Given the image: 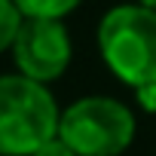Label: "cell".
I'll return each mask as SVG.
<instances>
[{
    "instance_id": "1",
    "label": "cell",
    "mask_w": 156,
    "mask_h": 156,
    "mask_svg": "<svg viewBox=\"0 0 156 156\" xmlns=\"http://www.w3.org/2000/svg\"><path fill=\"white\" fill-rule=\"evenodd\" d=\"M98 52L129 89L156 83V9L141 3L110 6L98 22Z\"/></svg>"
},
{
    "instance_id": "2",
    "label": "cell",
    "mask_w": 156,
    "mask_h": 156,
    "mask_svg": "<svg viewBox=\"0 0 156 156\" xmlns=\"http://www.w3.org/2000/svg\"><path fill=\"white\" fill-rule=\"evenodd\" d=\"M58 116L49 86L22 73L0 76V156H31L58 135Z\"/></svg>"
},
{
    "instance_id": "3",
    "label": "cell",
    "mask_w": 156,
    "mask_h": 156,
    "mask_svg": "<svg viewBox=\"0 0 156 156\" xmlns=\"http://www.w3.org/2000/svg\"><path fill=\"white\" fill-rule=\"evenodd\" d=\"M138 132L129 104L110 95H86L58 116V138L76 156H122Z\"/></svg>"
},
{
    "instance_id": "4",
    "label": "cell",
    "mask_w": 156,
    "mask_h": 156,
    "mask_svg": "<svg viewBox=\"0 0 156 156\" xmlns=\"http://www.w3.org/2000/svg\"><path fill=\"white\" fill-rule=\"evenodd\" d=\"M73 43L61 19H25L16 43H12V61L22 76L49 86L52 80L70 67Z\"/></svg>"
},
{
    "instance_id": "5",
    "label": "cell",
    "mask_w": 156,
    "mask_h": 156,
    "mask_svg": "<svg viewBox=\"0 0 156 156\" xmlns=\"http://www.w3.org/2000/svg\"><path fill=\"white\" fill-rule=\"evenodd\" d=\"M25 19H64L83 0H12Z\"/></svg>"
},
{
    "instance_id": "6",
    "label": "cell",
    "mask_w": 156,
    "mask_h": 156,
    "mask_svg": "<svg viewBox=\"0 0 156 156\" xmlns=\"http://www.w3.org/2000/svg\"><path fill=\"white\" fill-rule=\"evenodd\" d=\"M22 22H25V16L19 12V6L12 3V0H0V52L12 49Z\"/></svg>"
},
{
    "instance_id": "7",
    "label": "cell",
    "mask_w": 156,
    "mask_h": 156,
    "mask_svg": "<svg viewBox=\"0 0 156 156\" xmlns=\"http://www.w3.org/2000/svg\"><path fill=\"white\" fill-rule=\"evenodd\" d=\"M31 156H76V153H73V150H70V147H67V144L55 135V138H49L46 144H40Z\"/></svg>"
},
{
    "instance_id": "8",
    "label": "cell",
    "mask_w": 156,
    "mask_h": 156,
    "mask_svg": "<svg viewBox=\"0 0 156 156\" xmlns=\"http://www.w3.org/2000/svg\"><path fill=\"white\" fill-rule=\"evenodd\" d=\"M135 101L144 113H156V83H147V86H138L135 89Z\"/></svg>"
},
{
    "instance_id": "9",
    "label": "cell",
    "mask_w": 156,
    "mask_h": 156,
    "mask_svg": "<svg viewBox=\"0 0 156 156\" xmlns=\"http://www.w3.org/2000/svg\"><path fill=\"white\" fill-rule=\"evenodd\" d=\"M135 3H141V6H147V9H156V0H135Z\"/></svg>"
}]
</instances>
